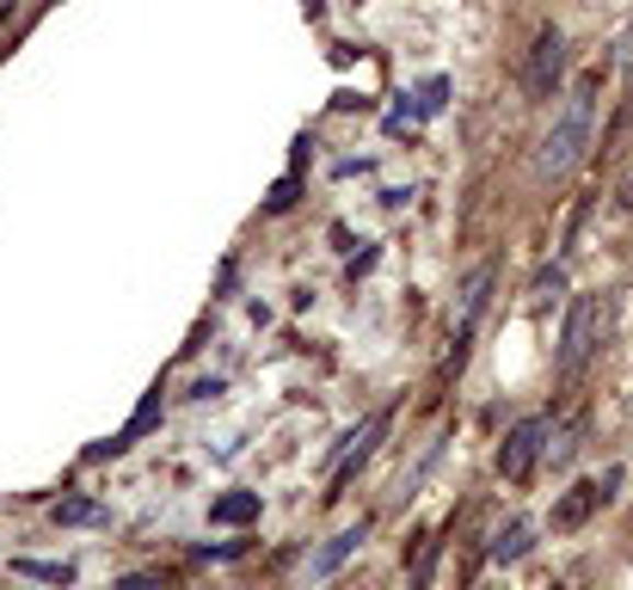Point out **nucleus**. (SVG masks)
Instances as JSON below:
<instances>
[{"label":"nucleus","instance_id":"1","mask_svg":"<svg viewBox=\"0 0 633 590\" xmlns=\"http://www.w3.org/2000/svg\"><path fill=\"white\" fill-rule=\"evenodd\" d=\"M597 93H602V68L578 75V87L566 93V111L554 117V129L541 136V155H535V179H566L578 160H585L590 136H597Z\"/></svg>","mask_w":633,"mask_h":590},{"label":"nucleus","instance_id":"2","mask_svg":"<svg viewBox=\"0 0 633 590\" xmlns=\"http://www.w3.org/2000/svg\"><path fill=\"white\" fill-rule=\"evenodd\" d=\"M597 344H602V295H578L566 308V332H559V382H578L585 375V363L597 358Z\"/></svg>","mask_w":633,"mask_h":590},{"label":"nucleus","instance_id":"3","mask_svg":"<svg viewBox=\"0 0 633 590\" xmlns=\"http://www.w3.org/2000/svg\"><path fill=\"white\" fill-rule=\"evenodd\" d=\"M387 424H394V412H370V419L357 424V431L344 436L339 450L326 455V486H332V492H326V498H339L344 486H351V474H357V467H363V462H370V455H375V443H382V436H387Z\"/></svg>","mask_w":633,"mask_h":590},{"label":"nucleus","instance_id":"4","mask_svg":"<svg viewBox=\"0 0 633 590\" xmlns=\"http://www.w3.org/2000/svg\"><path fill=\"white\" fill-rule=\"evenodd\" d=\"M547 436H554V419H523V424H510L505 443H498V474L505 480H529L535 474V462L547 455Z\"/></svg>","mask_w":633,"mask_h":590},{"label":"nucleus","instance_id":"5","mask_svg":"<svg viewBox=\"0 0 633 590\" xmlns=\"http://www.w3.org/2000/svg\"><path fill=\"white\" fill-rule=\"evenodd\" d=\"M559 75H566V32H559V25H541L535 49H529V68H523L529 99H554L559 93Z\"/></svg>","mask_w":633,"mask_h":590},{"label":"nucleus","instance_id":"6","mask_svg":"<svg viewBox=\"0 0 633 590\" xmlns=\"http://www.w3.org/2000/svg\"><path fill=\"white\" fill-rule=\"evenodd\" d=\"M615 486H621V467H609L602 480H578V486H572V492L554 504V529H585L590 517H597L602 504L615 498Z\"/></svg>","mask_w":633,"mask_h":590},{"label":"nucleus","instance_id":"7","mask_svg":"<svg viewBox=\"0 0 633 590\" xmlns=\"http://www.w3.org/2000/svg\"><path fill=\"white\" fill-rule=\"evenodd\" d=\"M486 295H493V264H479L474 277H467V290H462V314H455V370H462L467 339H474L479 314H486Z\"/></svg>","mask_w":633,"mask_h":590},{"label":"nucleus","instance_id":"8","mask_svg":"<svg viewBox=\"0 0 633 590\" xmlns=\"http://www.w3.org/2000/svg\"><path fill=\"white\" fill-rule=\"evenodd\" d=\"M363 535H370V517H357V523H344L339 535H332V542H320V554L308 559V578H332L344 566V559L357 554V547H363Z\"/></svg>","mask_w":633,"mask_h":590},{"label":"nucleus","instance_id":"9","mask_svg":"<svg viewBox=\"0 0 633 590\" xmlns=\"http://www.w3.org/2000/svg\"><path fill=\"white\" fill-rule=\"evenodd\" d=\"M155 419H160V394H148V400L136 406V419H129L124 431L111 436V443H99V450H93V462H105V455H124L129 443H136V436H142V431H155Z\"/></svg>","mask_w":633,"mask_h":590},{"label":"nucleus","instance_id":"10","mask_svg":"<svg viewBox=\"0 0 633 590\" xmlns=\"http://www.w3.org/2000/svg\"><path fill=\"white\" fill-rule=\"evenodd\" d=\"M529 547H535V523H523V517H517V523H505L493 535V547H486V554L498 559V566H510V559H523Z\"/></svg>","mask_w":633,"mask_h":590},{"label":"nucleus","instance_id":"11","mask_svg":"<svg viewBox=\"0 0 633 590\" xmlns=\"http://www.w3.org/2000/svg\"><path fill=\"white\" fill-rule=\"evenodd\" d=\"M259 517V492H228L210 504V523H252Z\"/></svg>","mask_w":633,"mask_h":590},{"label":"nucleus","instance_id":"12","mask_svg":"<svg viewBox=\"0 0 633 590\" xmlns=\"http://www.w3.org/2000/svg\"><path fill=\"white\" fill-rule=\"evenodd\" d=\"M49 517H56L63 529H87V523H105V504H93V498H63Z\"/></svg>","mask_w":633,"mask_h":590},{"label":"nucleus","instance_id":"13","mask_svg":"<svg viewBox=\"0 0 633 590\" xmlns=\"http://www.w3.org/2000/svg\"><path fill=\"white\" fill-rule=\"evenodd\" d=\"M13 572L44 578V585H75V566H56V559H13Z\"/></svg>","mask_w":633,"mask_h":590},{"label":"nucleus","instance_id":"14","mask_svg":"<svg viewBox=\"0 0 633 590\" xmlns=\"http://www.w3.org/2000/svg\"><path fill=\"white\" fill-rule=\"evenodd\" d=\"M443 105H449V75H431L418 87V117H437Z\"/></svg>","mask_w":633,"mask_h":590},{"label":"nucleus","instance_id":"15","mask_svg":"<svg viewBox=\"0 0 633 590\" xmlns=\"http://www.w3.org/2000/svg\"><path fill=\"white\" fill-rule=\"evenodd\" d=\"M559 290H566V271H559V264H541L535 283H529V295H535V302H554Z\"/></svg>","mask_w":633,"mask_h":590},{"label":"nucleus","instance_id":"16","mask_svg":"<svg viewBox=\"0 0 633 590\" xmlns=\"http://www.w3.org/2000/svg\"><path fill=\"white\" fill-rule=\"evenodd\" d=\"M167 578L160 572H129V578H117V590H160Z\"/></svg>","mask_w":633,"mask_h":590},{"label":"nucleus","instance_id":"17","mask_svg":"<svg viewBox=\"0 0 633 590\" xmlns=\"http://www.w3.org/2000/svg\"><path fill=\"white\" fill-rule=\"evenodd\" d=\"M290 203H295V179H283V185L271 191V209H290Z\"/></svg>","mask_w":633,"mask_h":590},{"label":"nucleus","instance_id":"18","mask_svg":"<svg viewBox=\"0 0 633 590\" xmlns=\"http://www.w3.org/2000/svg\"><path fill=\"white\" fill-rule=\"evenodd\" d=\"M621 203H633V179H628V191H621Z\"/></svg>","mask_w":633,"mask_h":590},{"label":"nucleus","instance_id":"19","mask_svg":"<svg viewBox=\"0 0 633 590\" xmlns=\"http://www.w3.org/2000/svg\"><path fill=\"white\" fill-rule=\"evenodd\" d=\"M554 590H559V585H554Z\"/></svg>","mask_w":633,"mask_h":590}]
</instances>
